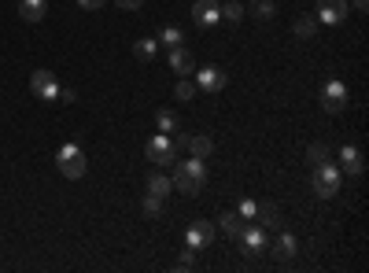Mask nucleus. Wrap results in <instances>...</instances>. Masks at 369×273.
<instances>
[{
	"instance_id": "obj_1",
	"label": "nucleus",
	"mask_w": 369,
	"mask_h": 273,
	"mask_svg": "<svg viewBox=\"0 0 369 273\" xmlns=\"http://www.w3.org/2000/svg\"><path fill=\"white\" fill-rule=\"evenodd\" d=\"M207 185V166L203 159H181L178 166H174V188L185 192V196H200Z\"/></svg>"
},
{
	"instance_id": "obj_2",
	"label": "nucleus",
	"mask_w": 369,
	"mask_h": 273,
	"mask_svg": "<svg viewBox=\"0 0 369 273\" xmlns=\"http://www.w3.org/2000/svg\"><path fill=\"white\" fill-rule=\"evenodd\" d=\"M310 185H314V196H317V200H332L336 192H340V185H344V170H340V166H332L329 159H325V163H317V166H314Z\"/></svg>"
},
{
	"instance_id": "obj_3",
	"label": "nucleus",
	"mask_w": 369,
	"mask_h": 273,
	"mask_svg": "<svg viewBox=\"0 0 369 273\" xmlns=\"http://www.w3.org/2000/svg\"><path fill=\"white\" fill-rule=\"evenodd\" d=\"M56 166H59V174L63 178H71V181H78V178H85V155H82V148L78 144H63V148L56 152Z\"/></svg>"
},
{
	"instance_id": "obj_4",
	"label": "nucleus",
	"mask_w": 369,
	"mask_h": 273,
	"mask_svg": "<svg viewBox=\"0 0 369 273\" xmlns=\"http://www.w3.org/2000/svg\"><path fill=\"white\" fill-rule=\"evenodd\" d=\"M144 155H148L152 166H170L174 159H178V148H174L170 133H159V137H152L148 144H144Z\"/></svg>"
},
{
	"instance_id": "obj_5",
	"label": "nucleus",
	"mask_w": 369,
	"mask_h": 273,
	"mask_svg": "<svg viewBox=\"0 0 369 273\" xmlns=\"http://www.w3.org/2000/svg\"><path fill=\"white\" fill-rule=\"evenodd\" d=\"M214 226H211V222H203V218H196V222H192V226H188V236H185V248H192V251H203V248H211L214 244Z\"/></svg>"
},
{
	"instance_id": "obj_6",
	"label": "nucleus",
	"mask_w": 369,
	"mask_h": 273,
	"mask_svg": "<svg viewBox=\"0 0 369 273\" xmlns=\"http://www.w3.org/2000/svg\"><path fill=\"white\" fill-rule=\"evenodd\" d=\"M322 107L329 111V115H340V111L347 107V85L340 82V78L325 82V89H322Z\"/></svg>"
},
{
	"instance_id": "obj_7",
	"label": "nucleus",
	"mask_w": 369,
	"mask_h": 273,
	"mask_svg": "<svg viewBox=\"0 0 369 273\" xmlns=\"http://www.w3.org/2000/svg\"><path fill=\"white\" fill-rule=\"evenodd\" d=\"M347 0H317V11H314V19L317 23H325V26H340L347 19Z\"/></svg>"
},
{
	"instance_id": "obj_8",
	"label": "nucleus",
	"mask_w": 369,
	"mask_h": 273,
	"mask_svg": "<svg viewBox=\"0 0 369 273\" xmlns=\"http://www.w3.org/2000/svg\"><path fill=\"white\" fill-rule=\"evenodd\" d=\"M30 92L37 96V100H59V82L52 71H34L30 78Z\"/></svg>"
},
{
	"instance_id": "obj_9",
	"label": "nucleus",
	"mask_w": 369,
	"mask_h": 273,
	"mask_svg": "<svg viewBox=\"0 0 369 273\" xmlns=\"http://www.w3.org/2000/svg\"><path fill=\"white\" fill-rule=\"evenodd\" d=\"M192 19H196V26L211 30L222 23V4L218 0H196V4H192Z\"/></svg>"
},
{
	"instance_id": "obj_10",
	"label": "nucleus",
	"mask_w": 369,
	"mask_h": 273,
	"mask_svg": "<svg viewBox=\"0 0 369 273\" xmlns=\"http://www.w3.org/2000/svg\"><path fill=\"white\" fill-rule=\"evenodd\" d=\"M196 89L207 92V96H218L222 89H226V71H218V67H203V71H196Z\"/></svg>"
},
{
	"instance_id": "obj_11",
	"label": "nucleus",
	"mask_w": 369,
	"mask_h": 273,
	"mask_svg": "<svg viewBox=\"0 0 369 273\" xmlns=\"http://www.w3.org/2000/svg\"><path fill=\"white\" fill-rule=\"evenodd\" d=\"M240 240H244V251L248 255H259L270 248V240H266V229L262 226H255V222H248V229L240 233Z\"/></svg>"
},
{
	"instance_id": "obj_12",
	"label": "nucleus",
	"mask_w": 369,
	"mask_h": 273,
	"mask_svg": "<svg viewBox=\"0 0 369 273\" xmlns=\"http://www.w3.org/2000/svg\"><path fill=\"white\" fill-rule=\"evenodd\" d=\"M170 71H174V74H181V78H188L192 71H196V56H192L185 44L170 48Z\"/></svg>"
},
{
	"instance_id": "obj_13",
	"label": "nucleus",
	"mask_w": 369,
	"mask_h": 273,
	"mask_svg": "<svg viewBox=\"0 0 369 273\" xmlns=\"http://www.w3.org/2000/svg\"><path fill=\"white\" fill-rule=\"evenodd\" d=\"M340 170H347L351 178H358V174L365 170L362 148H355V144H344V148H340Z\"/></svg>"
},
{
	"instance_id": "obj_14",
	"label": "nucleus",
	"mask_w": 369,
	"mask_h": 273,
	"mask_svg": "<svg viewBox=\"0 0 369 273\" xmlns=\"http://www.w3.org/2000/svg\"><path fill=\"white\" fill-rule=\"evenodd\" d=\"M255 222H259L262 229H277L281 226V207L277 203H259L255 207Z\"/></svg>"
},
{
	"instance_id": "obj_15",
	"label": "nucleus",
	"mask_w": 369,
	"mask_h": 273,
	"mask_svg": "<svg viewBox=\"0 0 369 273\" xmlns=\"http://www.w3.org/2000/svg\"><path fill=\"white\" fill-rule=\"evenodd\" d=\"M218 229H222V233H226L229 240H240V233H244V229H248V222H244V218H240L236 211H226V214H222V218H218Z\"/></svg>"
},
{
	"instance_id": "obj_16",
	"label": "nucleus",
	"mask_w": 369,
	"mask_h": 273,
	"mask_svg": "<svg viewBox=\"0 0 369 273\" xmlns=\"http://www.w3.org/2000/svg\"><path fill=\"white\" fill-rule=\"evenodd\" d=\"M48 11V0H19V15L23 23H41Z\"/></svg>"
},
{
	"instance_id": "obj_17",
	"label": "nucleus",
	"mask_w": 369,
	"mask_h": 273,
	"mask_svg": "<svg viewBox=\"0 0 369 273\" xmlns=\"http://www.w3.org/2000/svg\"><path fill=\"white\" fill-rule=\"evenodd\" d=\"M296 248H299V244H296V236H292V233H281V236L274 240V255H277L281 262H288V259H292V255H296Z\"/></svg>"
},
{
	"instance_id": "obj_18",
	"label": "nucleus",
	"mask_w": 369,
	"mask_h": 273,
	"mask_svg": "<svg viewBox=\"0 0 369 273\" xmlns=\"http://www.w3.org/2000/svg\"><path fill=\"white\" fill-rule=\"evenodd\" d=\"M170 188H174V181L167 178V174H152V178H148V192H152V196H159V200H167Z\"/></svg>"
},
{
	"instance_id": "obj_19",
	"label": "nucleus",
	"mask_w": 369,
	"mask_h": 273,
	"mask_svg": "<svg viewBox=\"0 0 369 273\" xmlns=\"http://www.w3.org/2000/svg\"><path fill=\"white\" fill-rule=\"evenodd\" d=\"M188 152H192V159H207L214 152V144H211V137H188Z\"/></svg>"
},
{
	"instance_id": "obj_20",
	"label": "nucleus",
	"mask_w": 369,
	"mask_h": 273,
	"mask_svg": "<svg viewBox=\"0 0 369 273\" xmlns=\"http://www.w3.org/2000/svg\"><path fill=\"white\" fill-rule=\"evenodd\" d=\"M155 130H159V133H174V130H178V115H174V111H167V107H159V111H155Z\"/></svg>"
},
{
	"instance_id": "obj_21",
	"label": "nucleus",
	"mask_w": 369,
	"mask_h": 273,
	"mask_svg": "<svg viewBox=\"0 0 369 273\" xmlns=\"http://www.w3.org/2000/svg\"><path fill=\"white\" fill-rule=\"evenodd\" d=\"M155 37H140V41H133V56L140 59V63H148V59H155Z\"/></svg>"
},
{
	"instance_id": "obj_22",
	"label": "nucleus",
	"mask_w": 369,
	"mask_h": 273,
	"mask_svg": "<svg viewBox=\"0 0 369 273\" xmlns=\"http://www.w3.org/2000/svg\"><path fill=\"white\" fill-rule=\"evenodd\" d=\"M314 34H317V19H314V15H303V19H296V37L299 41H307Z\"/></svg>"
},
{
	"instance_id": "obj_23",
	"label": "nucleus",
	"mask_w": 369,
	"mask_h": 273,
	"mask_svg": "<svg viewBox=\"0 0 369 273\" xmlns=\"http://www.w3.org/2000/svg\"><path fill=\"white\" fill-rule=\"evenodd\" d=\"M159 44H167V48H178L181 41H185V34H181V30L178 26H163V30H159V37H155Z\"/></svg>"
},
{
	"instance_id": "obj_24",
	"label": "nucleus",
	"mask_w": 369,
	"mask_h": 273,
	"mask_svg": "<svg viewBox=\"0 0 369 273\" xmlns=\"http://www.w3.org/2000/svg\"><path fill=\"white\" fill-rule=\"evenodd\" d=\"M248 11L255 15V19H262V23H270V19H274V15H277V8L270 4V0H255V4H251Z\"/></svg>"
},
{
	"instance_id": "obj_25",
	"label": "nucleus",
	"mask_w": 369,
	"mask_h": 273,
	"mask_svg": "<svg viewBox=\"0 0 369 273\" xmlns=\"http://www.w3.org/2000/svg\"><path fill=\"white\" fill-rule=\"evenodd\" d=\"M248 15V8L244 4H236V0H229V4H222V19L226 23H240Z\"/></svg>"
},
{
	"instance_id": "obj_26",
	"label": "nucleus",
	"mask_w": 369,
	"mask_h": 273,
	"mask_svg": "<svg viewBox=\"0 0 369 273\" xmlns=\"http://www.w3.org/2000/svg\"><path fill=\"white\" fill-rule=\"evenodd\" d=\"M307 159H310L314 166H317V163H325V159H329V144H325V140H314L310 148H307Z\"/></svg>"
},
{
	"instance_id": "obj_27",
	"label": "nucleus",
	"mask_w": 369,
	"mask_h": 273,
	"mask_svg": "<svg viewBox=\"0 0 369 273\" xmlns=\"http://www.w3.org/2000/svg\"><path fill=\"white\" fill-rule=\"evenodd\" d=\"M144 214H148V218H163V200H159V196H152V192H148V196H144Z\"/></svg>"
},
{
	"instance_id": "obj_28",
	"label": "nucleus",
	"mask_w": 369,
	"mask_h": 273,
	"mask_svg": "<svg viewBox=\"0 0 369 273\" xmlns=\"http://www.w3.org/2000/svg\"><path fill=\"white\" fill-rule=\"evenodd\" d=\"M196 92H200V89H196V82H188V78H181L178 89H174V96H178V100H192Z\"/></svg>"
},
{
	"instance_id": "obj_29",
	"label": "nucleus",
	"mask_w": 369,
	"mask_h": 273,
	"mask_svg": "<svg viewBox=\"0 0 369 273\" xmlns=\"http://www.w3.org/2000/svg\"><path fill=\"white\" fill-rule=\"evenodd\" d=\"M255 207H259V203H255V200H240V207H236V214H240V218H244V222H255Z\"/></svg>"
},
{
	"instance_id": "obj_30",
	"label": "nucleus",
	"mask_w": 369,
	"mask_h": 273,
	"mask_svg": "<svg viewBox=\"0 0 369 273\" xmlns=\"http://www.w3.org/2000/svg\"><path fill=\"white\" fill-rule=\"evenodd\" d=\"M107 4V0H78V8H82V11H100Z\"/></svg>"
},
{
	"instance_id": "obj_31",
	"label": "nucleus",
	"mask_w": 369,
	"mask_h": 273,
	"mask_svg": "<svg viewBox=\"0 0 369 273\" xmlns=\"http://www.w3.org/2000/svg\"><path fill=\"white\" fill-rule=\"evenodd\" d=\"M192 266H196V259H192V248H185V255L178 259V269H192Z\"/></svg>"
},
{
	"instance_id": "obj_32",
	"label": "nucleus",
	"mask_w": 369,
	"mask_h": 273,
	"mask_svg": "<svg viewBox=\"0 0 369 273\" xmlns=\"http://www.w3.org/2000/svg\"><path fill=\"white\" fill-rule=\"evenodd\" d=\"M115 4H119L122 11H137V8L144 4V0H115Z\"/></svg>"
},
{
	"instance_id": "obj_33",
	"label": "nucleus",
	"mask_w": 369,
	"mask_h": 273,
	"mask_svg": "<svg viewBox=\"0 0 369 273\" xmlns=\"http://www.w3.org/2000/svg\"><path fill=\"white\" fill-rule=\"evenodd\" d=\"M59 100H63V104H74V100H78V92H74V89H63V85H59Z\"/></svg>"
},
{
	"instance_id": "obj_34",
	"label": "nucleus",
	"mask_w": 369,
	"mask_h": 273,
	"mask_svg": "<svg viewBox=\"0 0 369 273\" xmlns=\"http://www.w3.org/2000/svg\"><path fill=\"white\" fill-rule=\"evenodd\" d=\"M351 8H355V11H365V8H369V0H351Z\"/></svg>"
}]
</instances>
